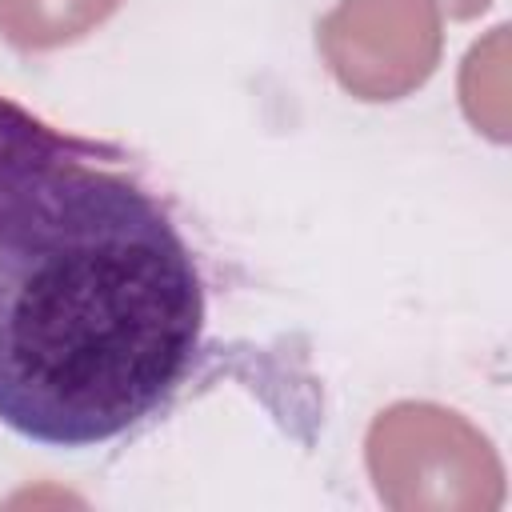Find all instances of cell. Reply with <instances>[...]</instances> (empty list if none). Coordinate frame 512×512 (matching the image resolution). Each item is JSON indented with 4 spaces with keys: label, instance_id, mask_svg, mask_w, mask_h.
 <instances>
[{
    "label": "cell",
    "instance_id": "cell-1",
    "mask_svg": "<svg viewBox=\"0 0 512 512\" xmlns=\"http://www.w3.org/2000/svg\"><path fill=\"white\" fill-rule=\"evenodd\" d=\"M204 276L168 208L132 176L60 160L0 208V424L100 448L188 376Z\"/></svg>",
    "mask_w": 512,
    "mask_h": 512
},
{
    "label": "cell",
    "instance_id": "cell-2",
    "mask_svg": "<svg viewBox=\"0 0 512 512\" xmlns=\"http://www.w3.org/2000/svg\"><path fill=\"white\" fill-rule=\"evenodd\" d=\"M120 160V148L100 144V140H84L72 132H60L52 124H44L40 116H32L28 108H20L16 100L0 96V208L40 172H48L60 160Z\"/></svg>",
    "mask_w": 512,
    "mask_h": 512
}]
</instances>
